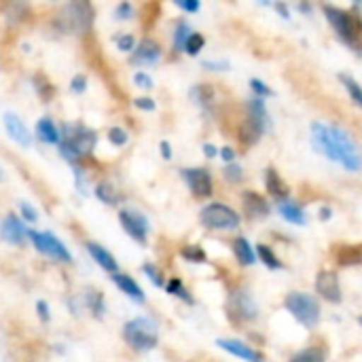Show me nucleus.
<instances>
[{"instance_id":"nucleus-39","label":"nucleus","mask_w":362,"mask_h":362,"mask_svg":"<svg viewBox=\"0 0 362 362\" xmlns=\"http://www.w3.org/2000/svg\"><path fill=\"white\" fill-rule=\"evenodd\" d=\"M250 89H252L259 98H274V89H272L267 83H263L261 78H252V81H250Z\"/></svg>"},{"instance_id":"nucleus-27","label":"nucleus","mask_w":362,"mask_h":362,"mask_svg":"<svg viewBox=\"0 0 362 362\" xmlns=\"http://www.w3.org/2000/svg\"><path fill=\"white\" fill-rule=\"evenodd\" d=\"M233 252H235L238 261H240L242 265H246V267L257 263V252H255V248L250 246V242H248L246 238L233 240Z\"/></svg>"},{"instance_id":"nucleus-59","label":"nucleus","mask_w":362,"mask_h":362,"mask_svg":"<svg viewBox=\"0 0 362 362\" xmlns=\"http://www.w3.org/2000/svg\"><path fill=\"white\" fill-rule=\"evenodd\" d=\"M2 176H4V174H2V170H0V180H2Z\"/></svg>"},{"instance_id":"nucleus-6","label":"nucleus","mask_w":362,"mask_h":362,"mask_svg":"<svg viewBox=\"0 0 362 362\" xmlns=\"http://www.w3.org/2000/svg\"><path fill=\"white\" fill-rule=\"evenodd\" d=\"M199 221L204 227L208 229H216V231H231L240 227V214L235 210H231L225 204H210L202 210Z\"/></svg>"},{"instance_id":"nucleus-53","label":"nucleus","mask_w":362,"mask_h":362,"mask_svg":"<svg viewBox=\"0 0 362 362\" xmlns=\"http://www.w3.org/2000/svg\"><path fill=\"white\" fill-rule=\"evenodd\" d=\"M218 155H221V159H223L225 163H229V161H235V151H233L231 146H223V148L218 151Z\"/></svg>"},{"instance_id":"nucleus-43","label":"nucleus","mask_w":362,"mask_h":362,"mask_svg":"<svg viewBox=\"0 0 362 362\" xmlns=\"http://www.w3.org/2000/svg\"><path fill=\"white\" fill-rule=\"evenodd\" d=\"M142 272L146 274V278H148L155 286H163V276H161V272H159L153 263H146V265L142 267Z\"/></svg>"},{"instance_id":"nucleus-24","label":"nucleus","mask_w":362,"mask_h":362,"mask_svg":"<svg viewBox=\"0 0 362 362\" xmlns=\"http://www.w3.org/2000/svg\"><path fill=\"white\" fill-rule=\"evenodd\" d=\"M36 136H38L45 144H59V138H62L57 125H55L49 117L38 119V123H36Z\"/></svg>"},{"instance_id":"nucleus-14","label":"nucleus","mask_w":362,"mask_h":362,"mask_svg":"<svg viewBox=\"0 0 362 362\" xmlns=\"http://www.w3.org/2000/svg\"><path fill=\"white\" fill-rule=\"evenodd\" d=\"M2 121H4L6 134H8V138H11L13 142H17V144L23 146V148H28V146L32 144V134H30V129L23 125V121H21L15 112H4Z\"/></svg>"},{"instance_id":"nucleus-38","label":"nucleus","mask_w":362,"mask_h":362,"mask_svg":"<svg viewBox=\"0 0 362 362\" xmlns=\"http://www.w3.org/2000/svg\"><path fill=\"white\" fill-rule=\"evenodd\" d=\"M293 361L295 362H322L325 361V352H322V350H318V348H308V350H303V352L295 354V356H293Z\"/></svg>"},{"instance_id":"nucleus-33","label":"nucleus","mask_w":362,"mask_h":362,"mask_svg":"<svg viewBox=\"0 0 362 362\" xmlns=\"http://www.w3.org/2000/svg\"><path fill=\"white\" fill-rule=\"evenodd\" d=\"M165 291L170 293V295H174V297H178V299H182L185 303H189V305H193V297H191V293L182 286V282L178 280V278H172L168 284H165Z\"/></svg>"},{"instance_id":"nucleus-17","label":"nucleus","mask_w":362,"mask_h":362,"mask_svg":"<svg viewBox=\"0 0 362 362\" xmlns=\"http://www.w3.org/2000/svg\"><path fill=\"white\" fill-rule=\"evenodd\" d=\"M216 346H218L221 350H225V352H229V354H233V356L242 358V361H250V362L263 361V354H261V352L252 350L250 346H246V344H244V341H240V339H218V341H216Z\"/></svg>"},{"instance_id":"nucleus-22","label":"nucleus","mask_w":362,"mask_h":362,"mask_svg":"<svg viewBox=\"0 0 362 362\" xmlns=\"http://www.w3.org/2000/svg\"><path fill=\"white\" fill-rule=\"evenodd\" d=\"M87 250H89V255H91V259L104 269V272H108V274H115L117 269H119V263L115 261V257L106 250V248H102L100 244H93V242H89L87 244Z\"/></svg>"},{"instance_id":"nucleus-8","label":"nucleus","mask_w":362,"mask_h":362,"mask_svg":"<svg viewBox=\"0 0 362 362\" xmlns=\"http://www.w3.org/2000/svg\"><path fill=\"white\" fill-rule=\"evenodd\" d=\"M227 310H229V316L240 322H252L257 318V303L250 297V293L244 288H238L229 295Z\"/></svg>"},{"instance_id":"nucleus-51","label":"nucleus","mask_w":362,"mask_h":362,"mask_svg":"<svg viewBox=\"0 0 362 362\" xmlns=\"http://www.w3.org/2000/svg\"><path fill=\"white\" fill-rule=\"evenodd\" d=\"M202 66L206 70H216V72L229 70V62H202Z\"/></svg>"},{"instance_id":"nucleus-57","label":"nucleus","mask_w":362,"mask_h":362,"mask_svg":"<svg viewBox=\"0 0 362 362\" xmlns=\"http://www.w3.org/2000/svg\"><path fill=\"white\" fill-rule=\"evenodd\" d=\"M331 214H333V212H331V208H322V210H320V218H322V221L331 218Z\"/></svg>"},{"instance_id":"nucleus-31","label":"nucleus","mask_w":362,"mask_h":362,"mask_svg":"<svg viewBox=\"0 0 362 362\" xmlns=\"http://www.w3.org/2000/svg\"><path fill=\"white\" fill-rule=\"evenodd\" d=\"M339 81H341V85L346 87V91H348V95L352 98V102L358 106V108H362V87L358 85V81H354L350 74H339Z\"/></svg>"},{"instance_id":"nucleus-1","label":"nucleus","mask_w":362,"mask_h":362,"mask_svg":"<svg viewBox=\"0 0 362 362\" xmlns=\"http://www.w3.org/2000/svg\"><path fill=\"white\" fill-rule=\"evenodd\" d=\"M312 144L327 159L339 163L348 172H361L362 153L354 138L337 125L314 123L312 125Z\"/></svg>"},{"instance_id":"nucleus-12","label":"nucleus","mask_w":362,"mask_h":362,"mask_svg":"<svg viewBox=\"0 0 362 362\" xmlns=\"http://www.w3.org/2000/svg\"><path fill=\"white\" fill-rule=\"evenodd\" d=\"M0 238L13 246H21L28 240V227L23 225V221H19L15 214L4 216V221L0 223Z\"/></svg>"},{"instance_id":"nucleus-11","label":"nucleus","mask_w":362,"mask_h":362,"mask_svg":"<svg viewBox=\"0 0 362 362\" xmlns=\"http://www.w3.org/2000/svg\"><path fill=\"white\" fill-rule=\"evenodd\" d=\"M62 136H64V138H68V140L76 146V151L81 153V157L91 155V153H93V148H95V142H98L95 132H93V129H89V127H85V125H81V127L66 125Z\"/></svg>"},{"instance_id":"nucleus-56","label":"nucleus","mask_w":362,"mask_h":362,"mask_svg":"<svg viewBox=\"0 0 362 362\" xmlns=\"http://www.w3.org/2000/svg\"><path fill=\"white\" fill-rule=\"evenodd\" d=\"M204 155H206L208 159H214V157L218 155V148H216L214 144H204Z\"/></svg>"},{"instance_id":"nucleus-10","label":"nucleus","mask_w":362,"mask_h":362,"mask_svg":"<svg viewBox=\"0 0 362 362\" xmlns=\"http://www.w3.org/2000/svg\"><path fill=\"white\" fill-rule=\"evenodd\" d=\"M180 174H182L187 187L191 189V193L195 197H210L212 195L214 185H212V176H210L208 170H204V168H185V170H180Z\"/></svg>"},{"instance_id":"nucleus-54","label":"nucleus","mask_w":362,"mask_h":362,"mask_svg":"<svg viewBox=\"0 0 362 362\" xmlns=\"http://www.w3.org/2000/svg\"><path fill=\"white\" fill-rule=\"evenodd\" d=\"M159 151H161V157H163L165 161L172 159V146H170L168 140H161V142H159Z\"/></svg>"},{"instance_id":"nucleus-32","label":"nucleus","mask_w":362,"mask_h":362,"mask_svg":"<svg viewBox=\"0 0 362 362\" xmlns=\"http://www.w3.org/2000/svg\"><path fill=\"white\" fill-rule=\"evenodd\" d=\"M257 255H259V259L263 261V265L269 267V269H282V267H284L282 261L276 257V252H274L269 246H265V244H259V246H257Z\"/></svg>"},{"instance_id":"nucleus-26","label":"nucleus","mask_w":362,"mask_h":362,"mask_svg":"<svg viewBox=\"0 0 362 362\" xmlns=\"http://www.w3.org/2000/svg\"><path fill=\"white\" fill-rule=\"evenodd\" d=\"M85 297V305H87V310L93 314V318H102L104 316V312H106V303H104V295L100 293V291H95V288H85V293H83Z\"/></svg>"},{"instance_id":"nucleus-18","label":"nucleus","mask_w":362,"mask_h":362,"mask_svg":"<svg viewBox=\"0 0 362 362\" xmlns=\"http://www.w3.org/2000/svg\"><path fill=\"white\" fill-rule=\"evenodd\" d=\"M112 282H115V286H119V291H123L132 301H136V303H144V301H146L144 291L140 288V284H138L134 278L115 272V274H112Z\"/></svg>"},{"instance_id":"nucleus-2","label":"nucleus","mask_w":362,"mask_h":362,"mask_svg":"<svg viewBox=\"0 0 362 362\" xmlns=\"http://www.w3.org/2000/svg\"><path fill=\"white\" fill-rule=\"evenodd\" d=\"M322 11H325V17H327V21L331 23V28L335 30V34L339 36V40L348 47V49H352L354 53H362V25L361 21L354 17V15H350L348 11H341V8H337V6H333V4H325L322 6Z\"/></svg>"},{"instance_id":"nucleus-29","label":"nucleus","mask_w":362,"mask_h":362,"mask_svg":"<svg viewBox=\"0 0 362 362\" xmlns=\"http://www.w3.org/2000/svg\"><path fill=\"white\" fill-rule=\"evenodd\" d=\"M191 98L197 102V106H202L204 110H210L214 102V89L212 85H195L191 89Z\"/></svg>"},{"instance_id":"nucleus-25","label":"nucleus","mask_w":362,"mask_h":362,"mask_svg":"<svg viewBox=\"0 0 362 362\" xmlns=\"http://www.w3.org/2000/svg\"><path fill=\"white\" fill-rule=\"evenodd\" d=\"M265 132H263V127L259 125V123H255L250 117L240 125V140H242V144L244 146H252V144H257L259 140H261V136H263Z\"/></svg>"},{"instance_id":"nucleus-47","label":"nucleus","mask_w":362,"mask_h":362,"mask_svg":"<svg viewBox=\"0 0 362 362\" xmlns=\"http://www.w3.org/2000/svg\"><path fill=\"white\" fill-rule=\"evenodd\" d=\"M134 83L142 89H153V78L146 72H136L134 74Z\"/></svg>"},{"instance_id":"nucleus-48","label":"nucleus","mask_w":362,"mask_h":362,"mask_svg":"<svg viewBox=\"0 0 362 362\" xmlns=\"http://www.w3.org/2000/svg\"><path fill=\"white\" fill-rule=\"evenodd\" d=\"M134 106L140 108V110H146V112H151V110L157 108L155 100H151V98H136V100H134Z\"/></svg>"},{"instance_id":"nucleus-36","label":"nucleus","mask_w":362,"mask_h":362,"mask_svg":"<svg viewBox=\"0 0 362 362\" xmlns=\"http://www.w3.org/2000/svg\"><path fill=\"white\" fill-rule=\"evenodd\" d=\"M204 45H206V38L202 36V34H197V32H191L189 34V38H187V45H185V53H189V55H199V51L204 49Z\"/></svg>"},{"instance_id":"nucleus-34","label":"nucleus","mask_w":362,"mask_h":362,"mask_svg":"<svg viewBox=\"0 0 362 362\" xmlns=\"http://www.w3.org/2000/svg\"><path fill=\"white\" fill-rule=\"evenodd\" d=\"M189 34H191L189 23L178 21V25H176V30H174V51H178V53H182V51H185V45H187Z\"/></svg>"},{"instance_id":"nucleus-7","label":"nucleus","mask_w":362,"mask_h":362,"mask_svg":"<svg viewBox=\"0 0 362 362\" xmlns=\"http://www.w3.org/2000/svg\"><path fill=\"white\" fill-rule=\"evenodd\" d=\"M28 240L34 244V248L47 257H51L53 261L59 263H72V255L68 252V248L62 244V240H57L53 233H38L34 229H28Z\"/></svg>"},{"instance_id":"nucleus-46","label":"nucleus","mask_w":362,"mask_h":362,"mask_svg":"<svg viewBox=\"0 0 362 362\" xmlns=\"http://www.w3.org/2000/svg\"><path fill=\"white\" fill-rule=\"evenodd\" d=\"M70 89H72L74 93H83V91L87 89V76H85V74H76V76L70 81Z\"/></svg>"},{"instance_id":"nucleus-23","label":"nucleus","mask_w":362,"mask_h":362,"mask_svg":"<svg viewBox=\"0 0 362 362\" xmlns=\"http://www.w3.org/2000/svg\"><path fill=\"white\" fill-rule=\"evenodd\" d=\"M278 212L282 214L284 221H288L291 225H305V210L297 204H291L288 199H280L278 202Z\"/></svg>"},{"instance_id":"nucleus-40","label":"nucleus","mask_w":362,"mask_h":362,"mask_svg":"<svg viewBox=\"0 0 362 362\" xmlns=\"http://www.w3.org/2000/svg\"><path fill=\"white\" fill-rule=\"evenodd\" d=\"M108 142L112 146H123L127 142V132L123 127H110L108 129Z\"/></svg>"},{"instance_id":"nucleus-15","label":"nucleus","mask_w":362,"mask_h":362,"mask_svg":"<svg viewBox=\"0 0 362 362\" xmlns=\"http://www.w3.org/2000/svg\"><path fill=\"white\" fill-rule=\"evenodd\" d=\"M159 57H161L159 45H157L155 40H151V38H144V40L136 47V51H134V55H132V64H134V66H155V64L159 62Z\"/></svg>"},{"instance_id":"nucleus-42","label":"nucleus","mask_w":362,"mask_h":362,"mask_svg":"<svg viewBox=\"0 0 362 362\" xmlns=\"http://www.w3.org/2000/svg\"><path fill=\"white\" fill-rule=\"evenodd\" d=\"M19 212H21V216H23L25 223H36L38 221L36 208L32 204H28V202H19Z\"/></svg>"},{"instance_id":"nucleus-19","label":"nucleus","mask_w":362,"mask_h":362,"mask_svg":"<svg viewBox=\"0 0 362 362\" xmlns=\"http://www.w3.org/2000/svg\"><path fill=\"white\" fill-rule=\"evenodd\" d=\"M265 189H267V193H269L272 197H276L278 202H280V199H288V195H291L288 185L282 180V176H280L274 168H267V170H265Z\"/></svg>"},{"instance_id":"nucleus-45","label":"nucleus","mask_w":362,"mask_h":362,"mask_svg":"<svg viewBox=\"0 0 362 362\" xmlns=\"http://www.w3.org/2000/svg\"><path fill=\"white\" fill-rule=\"evenodd\" d=\"M134 15V6L129 2H121L117 8H115V17L117 19H129Z\"/></svg>"},{"instance_id":"nucleus-41","label":"nucleus","mask_w":362,"mask_h":362,"mask_svg":"<svg viewBox=\"0 0 362 362\" xmlns=\"http://www.w3.org/2000/svg\"><path fill=\"white\" fill-rule=\"evenodd\" d=\"M32 83H34V87L38 89V95H40L42 100H49V98H51V93H53V91H51V85L45 81L42 74H36V76L32 78Z\"/></svg>"},{"instance_id":"nucleus-50","label":"nucleus","mask_w":362,"mask_h":362,"mask_svg":"<svg viewBox=\"0 0 362 362\" xmlns=\"http://www.w3.org/2000/svg\"><path fill=\"white\" fill-rule=\"evenodd\" d=\"M74 176H76V189L81 191V195H87V178H85V174L78 168H74Z\"/></svg>"},{"instance_id":"nucleus-3","label":"nucleus","mask_w":362,"mask_h":362,"mask_svg":"<svg viewBox=\"0 0 362 362\" xmlns=\"http://www.w3.org/2000/svg\"><path fill=\"white\" fill-rule=\"evenodd\" d=\"M95 19V11L91 0H68L64 11L57 15L55 23L66 34H83L89 32Z\"/></svg>"},{"instance_id":"nucleus-35","label":"nucleus","mask_w":362,"mask_h":362,"mask_svg":"<svg viewBox=\"0 0 362 362\" xmlns=\"http://www.w3.org/2000/svg\"><path fill=\"white\" fill-rule=\"evenodd\" d=\"M180 257H182L185 261H189V263H206V261H208L204 248H199V246H185V248L180 250Z\"/></svg>"},{"instance_id":"nucleus-28","label":"nucleus","mask_w":362,"mask_h":362,"mask_svg":"<svg viewBox=\"0 0 362 362\" xmlns=\"http://www.w3.org/2000/svg\"><path fill=\"white\" fill-rule=\"evenodd\" d=\"M337 263L341 267H356V265H362V246H341L337 250Z\"/></svg>"},{"instance_id":"nucleus-44","label":"nucleus","mask_w":362,"mask_h":362,"mask_svg":"<svg viewBox=\"0 0 362 362\" xmlns=\"http://www.w3.org/2000/svg\"><path fill=\"white\" fill-rule=\"evenodd\" d=\"M117 47H119V51L129 53V51L136 49V38H134L132 34H121V36L117 38Z\"/></svg>"},{"instance_id":"nucleus-58","label":"nucleus","mask_w":362,"mask_h":362,"mask_svg":"<svg viewBox=\"0 0 362 362\" xmlns=\"http://www.w3.org/2000/svg\"><path fill=\"white\" fill-rule=\"evenodd\" d=\"M352 2H354V6H356V8H362V0H352Z\"/></svg>"},{"instance_id":"nucleus-49","label":"nucleus","mask_w":362,"mask_h":362,"mask_svg":"<svg viewBox=\"0 0 362 362\" xmlns=\"http://www.w3.org/2000/svg\"><path fill=\"white\" fill-rule=\"evenodd\" d=\"M182 11H187V13H197L199 11V6H202V2L199 0H174Z\"/></svg>"},{"instance_id":"nucleus-20","label":"nucleus","mask_w":362,"mask_h":362,"mask_svg":"<svg viewBox=\"0 0 362 362\" xmlns=\"http://www.w3.org/2000/svg\"><path fill=\"white\" fill-rule=\"evenodd\" d=\"M2 13L6 17L8 25H17L28 17L30 4H28V0H2Z\"/></svg>"},{"instance_id":"nucleus-37","label":"nucleus","mask_w":362,"mask_h":362,"mask_svg":"<svg viewBox=\"0 0 362 362\" xmlns=\"http://www.w3.org/2000/svg\"><path fill=\"white\" fill-rule=\"evenodd\" d=\"M223 176H225L227 182L238 185V182H242V178H244V170H242V165H238L235 161H229V163L225 165V170H223Z\"/></svg>"},{"instance_id":"nucleus-9","label":"nucleus","mask_w":362,"mask_h":362,"mask_svg":"<svg viewBox=\"0 0 362 362\" xmlns=\"http://www.w3.org/2000/svg\"><path fill=\"white\" fill-rule=\"evenodd\" d=\"M119 221L125 229V233L136 240L138 244H146L148 240V221L138 210H119Z\"/></svg>"},{"instance_id":"nucleus-4","label":"nucleus","mask_w":362,"mask_h":362,"mask_svg":"<svg viewBox=\"0 0 362 362\" xmlns=\"http://www.w3.org/2000/svg\"><path fill=\"white\" fill-rule=\"evenodd\" d=\"M123 339L125 344L136 352H148L159 341V329L157 322L151 318H134L123 327Z\"/></svg>"},{"instance_id":"nucleus-16","label":"nucleus","mask_w":362,"mask_h":362,"mask_svg":"<svg viewBox=\"0 0 362 362\" xmlns=\"http://www.w3.org/2000/svg\"><path fill=\"white\" fill-rule=\"evenodd\" d=\"M242 206L246 210V214L250 218H267L272 214V208L267 204V199L255 191H244L242 195Z\"/></svg>"},{"instance_id":"nucleus-52","label":"nucleus","mask_w":362,"mask_h":362,"mask_svg":"<svg viewBox=\"0 0 362 362\" xmlns=\"http://www.w3.org/2000/svg\"><path fill=\"white\" fill-rule=\"evenodd\" d=\"M36 310H38V318H40L42 322H49V318H51V314H49V305H47L45 301H38V303H36Z\"/></svg>"},{"instance_id":"nucleus-13","label":"nucleus","mask_w":362,"mask_h":362,"mask_svg":"<svg viewBox=\"0 0 362 362\" xmlns=\"http://www.w3.org/2000/svg\"><path fill=\"white\" fill-rule=\"evenodd\" d=\"M316 293L329 303H341V286L339 278L333 272H320L316 278Z\"/></svg>"},{"instance_id":"nucleus-21","label":"nucleus","mask_w":362,"mask_h":362,"mask_svg":"<svg viewBox=\"0 0 362 362\" xmlns=\"http://www.w3.org/2000/svg\"><path fill=\"white\" fill-rule=\"evenodd\" d=\"M246 106H248V117L255 123H259L263 127V132L267 134L272 129V117H269V112L265 108V102L261 98H252V100L246 102Z\"/></svg>"},{"instance_id":"nucleus-30","label":"nucleus","mask_w":362,"mask_h":362,"mask_svg":"<svg viewBox=\"0 0 362 362\" xmlns=\"http://www.w3.org/2000/svg\"><path fill=\"white\" fill-rule=\"evenodd\" d=\"M95 197H98L102 204H106V206H117V204H119V191H117L115 185L108 182V180H102V182L95 187Z\"/></svg>"},{"instance_id":"nucleus-5","label":"nucleus","mask_w":362,"mask_h":362,"mask_svg":"<svg viewBox=\"0 0 362 362\" xmlns=\"http://www.w3.org/2000/svg\"><path fill=\"white\" fill-rule=\"evenodd\" d=\"M284 308L305 329H314L320 322V303L308 293H291L284 299Z\"/></svg>"},{"instance_id":"nucleus-55","label":"nucleus","mask_w":362,"mask_h":362,"mask_svg":"<svg viewBox=\"0 0 362 362\" xmlns=\"http://www.w3.org/2000/svg\"><path fill=\"white\" fill-rule=\"evenodd\" d=\"M274 8H276V13L282 15L284 19H291V11H288V6H286L284 2H274Z\"/></svg>"}]
</instances>
